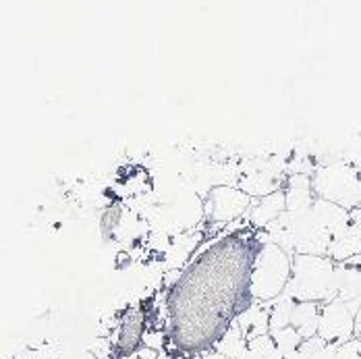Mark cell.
<instances>
[{"label":"cell","mask_w":361,"mask_h":359,"mask_svg":"<svg viewBox=\"0 0 361 359\" xmlns=\"http://www.w3.org/2000/svg\"><path fill=\"white\" fill-rule=\"evenodd\" d=\"M334 268L336 264L328 255L295 253L290 281L283 295L290 297L293 301H314V303H326L336 299Z\"/></svg>","instance_id":"1"},{"label":"cell","mask_w":361,"mask_h":359,"mask_svg":"<svg viewBox=\"0 0 361 359\" xmlns=\"http://www.w3.org/2000/svg\"><path fill=\"white\" fill-rule=\"evenodd\" d=\"M290 270H293L290 253L272 241H264L250 268V281H247L250 295L259 301L279 299L289 285Z\"/></svg>","instance_id":"2"},{"label":"cell","mask_w":361,"mask_h":359,"mask_svg":"<svg viewBox=\"0 0 361 359\" xmlns=\"http://www.w3.org/2000/svg\"><path fill=\"white\" fill-rule=\"evenodd\" d=\"M355 308L341 301L332 299L326 301L320 308V324H318V336L328 345H343L349 339L355 336Z\"/></svg>","instance_id":"3"},{"label":"cell","mask_w":361,"mask_h":359,"mask_svg":"<svg viewBox=\"0 0 361 359\" xmlns=\"http://www.w3.org/2000/svg\"><path fill=\"white\" fill-rule=\"evenodd\" d=\"M250 204H252V200L245 191H241L237 187L222 185V187L212 189V193L208 197L206 212L218 224H226V222L237 220L239 216L247 214Z\"/></svg>","instance_id":"4"},{"label":"cell","mask_w":361,"mask_h":359,"mask_svg":"<svg viewBox=\"0 0 361 359\" xmlns=\"http://www.w3.org/2000/svg\"><path fill=\"white\" fill-rule=\"evenodd\" d=\"M334 279H336V299L357 310L361 305V266L336 264Z\"/></svg>","instance_id":"5"},{"label":"cell","mask_w":361,"mask_h":359,"mask_svg":"<svg viewBox=\"0 0 361 359\" xmlns=\"http://www.w3.org/2000/svg\"><path fill=\"white\" fill-rule=\"evenodd\" d=\"M285 210H287L285 191L279 189L274 193H268V195L259 197L257 206L247 212V218H250V224L255 226V229H266L268 224H272Z\"/></svg>","instance_id":"6"},{"label":"cell","mask_w":361,"mask_h":359,"mask_svg":"<svg viewBox=\"0 0 361 359\" xmlns=\"http://www.w3.org/2000/svg\"><path fill=\"white\" fill-rule=\"evenodd\" d=\"M320 308L322 303L314 301H295L290 310V326L301 334L303 341L318 336V324H320Z\"/></svg>","instance_id":"7"},{"label":"cell","mask_w":361,"mask_h":359,"mask_svg":"<svg viewBox=\"0 0 361 359\" xmlns=\"http://www.w3.org/2000/svg\"><path fill=\"white\" fill-rule=\"evenodd\" d=\"M336 347L324 343L320 336H312L299 345V349L289 359H334Z\"/></svg>","instance_id":"8"},{"label":"cell","mask_w":361,"mask_h":359,"mask_svg":"<svg viewBox=\"0 0 361 359\" xmlns=\"http://www.w3.org/2000/svg\"><path fill=\"white\" fill-rule=\"evenodd\" d=\"M334 359H361V339L353 336L347 343L336 347V355Z\"/></svg>","instance_id":"9"},{"label":"cell","mask_w":361,"mask_h":359,"mask_svg":"<svg viewBox=\"0 0 361 359\" xmlns=\"http://www.w3.org/2000/svg\"><path fill=\"white\" fill-rule=\"evenodd\" d=\"M160 355H158V351L156 349H149V347H137V349H133L129 355H127V359H158Z\"/></svg>","instance_id":"10"},{"label":"cell","mask_w":361,"mask_h":359,"mask_svg":"<svg viewBox=\"0 0 361 359\" xmlns=\"http://www.w3.org/2000/svg\"><path fill=\"white\" fill-rule=\"evenodd\" d=\"M200 359H228V358H224L222 353L214 351V353H208V355H204V358H200Z\"/></svg>","instance_id":"11"},{"label":"cell","mask_w":361,"mask_h":359,"mask_svg":"<svg viewBox=\"0 0 361 359\" xmlns=\"http://www.w3.org/2000/svg\"><path fill=\"white\" fill-rule=\"evenodd\" d=\"M347 264H353V266H361V253L360 255H355V257H351Z\"/></svg>","instance_id":"12"}]
</instances>
